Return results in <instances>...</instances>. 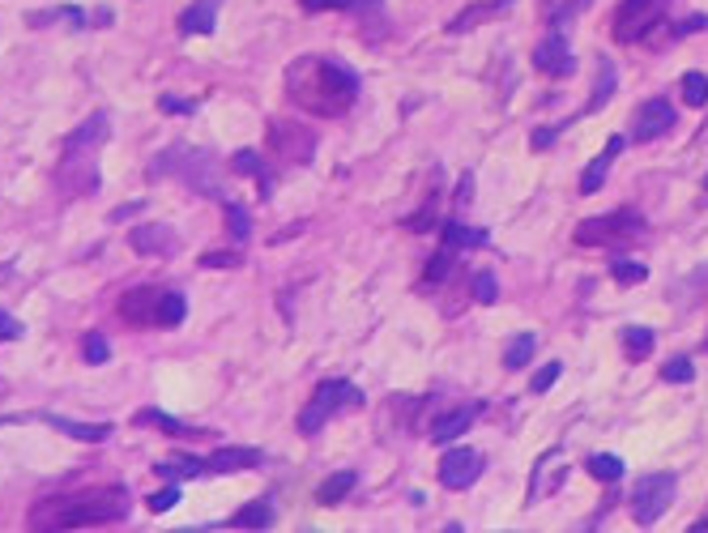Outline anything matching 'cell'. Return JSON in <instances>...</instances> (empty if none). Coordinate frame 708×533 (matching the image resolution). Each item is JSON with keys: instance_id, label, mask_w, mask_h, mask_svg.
<instances>
[{"instance_id": "1", "label": "cell", "mask_w": 708, "mask_h": 533, "mask_svg": "<svg viewBox=\"0 0 708 533\" xmlns=\"http://www.w3.org/2000/svg\"><path fill=\"white\" fill-rule=\"evenodd\" d=\"M286 99L312 116H346L359 99V73L333 56H299L286 69Z\"/></svg>"}, {"instance_id": "2", "label": "cell", "mask_w": 708, "mask_h": 533, "mask_svg": "<svg viewBox=\"0 0 708 533\" xmlns=\"http://www.w3.org/2000/svg\"><path fill=\"white\" fill-rule=\"evenodd\" d=\"M133 499H128L124 482H103V487H82L52 495L30 508V525L35 529H99V525H120Z\"/></svg>"}, {"instance_id": "3", "label": "cell", "mask_w": 708, "mask_h": 533, "mask_svg": "<svg viewBox=\"0 0 708 533\" xmlns=\"http://www.w3.org/2000/svg\"><path fill=\"white\" fill-rule=\"evenodd\" d=\"M150 171L154 175L175 171L188 188L205 192V197H218V192H222V184H218V158L209 154V150H192V145H175V150L158 154L154 163H150Z\"/></svg>"}, {"instance_id": "4", "label": "cell", "mask_w": 708, "mask_h": 533, "mask_svg": "<svg viewBox=\"0 0 708 533\" xmlns=\"http://www.w3.org/2000/svg\"><path fill=\"white\" fill-rule=\"evenodd\" d=\"M645 235V218L636 209H610V214H598L576 226V244L581 248H623L627 239Z\"/></svg>"}, {"instance_id": "5", "label": "cell", "mask_w": 708, "mask_h": 533, "mask_svg": "<svg viewBox=\"0 0 708 533\" xmlns=\"http://www.w3.org/2000/svg\"><path fill=\"white\" fill-rule=\"evenodd\" d=\"M359 406H363V393L350 380H325L299 414V435H316L337 410H359Z\"/></svg>"}, {"instance_id": "6", "label": "cell", "mask_w": 708, "mask_h": 533, "mask_svg": "<svg viewBox=\"0 0 708 533\" xmlns=\"http://www.w3.org/2000/svg\"><path fill=\"white\" fill-rule=\"evenodd\" d=\"M666 13H670V0H619L610 30H615L619 43H640V39L657 35V26L666 22Z\"/></svg>"}, {"instance_id": "7", "label": "cell", "mask_w": 708, "mask_h": 533, "mask_svg": "<svg viewBox=\"0 0 708 533\" xmlns=\"http://www.w3.org/2000/svg\"><path fill=\"white\" fill-rule=\"evenodd\" d=\"M674 495H679V478H674L670 470L666 474H645L632 487V516H636V525H657L662 521V512H670L674 504Z\"/></svg>"}, {"instance_id": "8", "label": "cell", "mask_w": 708, "mask_h": 533, "mask_svg": "<svg viewBox=\"0 0 708 533\" xmlns=\"http://www.w3.org/2000/svg\"><path fill=\"white\" fill-rule=\"evenodd\" d=\"M482 470H487V457H482L478 448L457 444V448H448L440 457V482L448 491H470L474 482L482 478Z\"/></svg>"}, {"instance_id": "9", "label": "cell", "mask_w": 708, "mask_h": 533, "mask_svg": "<svg viewBox=\"0 0 708 533\" xmlns=\"http://www.w3.org/2000/svg\"><path fill=\"white\" fill-rule=\"evenodd\" d=\"M674 120H679V111H674L666 99H645L636 111V120H632V133H627V141L632 145H649L657 137H666Z\"/></svg>"}, {"instance_id": "10", "label": "cell", "mask_w": 708, "mask_h": 533, "mask_svg": "<svg viewBox=\"0 0 708 533\" xmlns=\"http://www.w3.org/2000/svg\"><path fill=\"white\" fill-rule=\"evenodd\" d=\"M107 137H111V116L107 111H94L82 128L69 133V141H64V158H99Z\"/></svg>"}, {"instance_id": "11", "label": "cell", "mask_w": 708, "mask_h": 533, "mask_svg": "<svg viewBox=\"0 0 708 533\" xmlns=\"http://www.w3.org/2000/svg\"><path fill=\"white\" fill-rule=\"evenodd\" d=\"M269 145H273V150H278L282 158H291V163H308L316 137L308 133V128L291 124V120H286V124L273 120V124H269Z\"/></svg>"}, {"instance_id": "12", "label": "cell", "mask_w": 708, "mask_h": 533, "mask_svg": "<svg viewBox=\"0 0 708 533\" xmlns=\"http://www.w3.org/2000/svg\"><path fill=\"white\" fill-rule=\"evenodd\" d=\"M534 69L546 73V77H572L576 73V56H572V47L563 35H551V39H542L534 47Z\"/></svg>"}, {"instance_id": "13", "label": "cell", "mask_w": 708, "mask_h": 533, "mask_svg": "<svg viewBox=\"0 0 708 533\" xmlns=\"http://www.w3.org/2000/svg\"><path fill=\"white\" fill-rule=\"evenodd\" d=\"M128 244H133L137 256H175L180 235H175L171 226H163V222H150V226H137V231L128 235Z\"/></svg>"}, {"instance_id": "14", "label": "cell", "mask_w": 708, "mask_h": 533, "mask_svg": "<svg viewBox=\"0 0 708 533\" xmlns=\"http://www.w3.org/2000/svg\"><path fill=\"white\" fill-rule=\"evenodd\" d=\"M158 295H163V290H154V286H133L128 295H120V316L128 325H154Z\"/></svg>"}, {"instance_id": "15", "label": "cell", "mask_w": 708, "mask_h": 533, "mask_svg": "<svg viewBox=\"0 0 708 533\" xmlns=\"http://www.w3.org/2000/svg\"><path fill=\"white\" fill-rule=\"evenodd\" d=\"M269 457L261 448H218L214 457L205 461V474H239V470H252V465H265Z\"/></svg>"}, {"instance_id": "16", "label": "cell", "mask_w": 708, "mask_h": 533, "mask_svg": "<svg viewBox=\"0 0 708 533\" xmlns=\"http://www.w3.org/2000/svg\"><path fill=\"white\" fill-rule=\"evenodd\" d=\"M218 9H222V0H192V5L180 13V35H214Z\"/></svg>"}, {"instance_id": "17", "label": "cell", "mask_w": 708, "mask_h": 533, "mask_svg": "<svg viewBox=\"0 0 708 533\" xmlns=\"http://www.w3.org/2000/svg\"><path fill=\"white\" fill-rule=\"evenodd\" d=\"M35 418H39V423H47V427L64 431L69 440H82V444H103L107 435H111L107 423H73V418H64V414H35Z\"/></svg>"}, {"instance_id": "18", "label": "cell", "mask_w": 708, "mask_h": 533, "mask_svg": "<svg viewBox=\"0 0 708 533\" xmlns=\"http://www.w3.org/2000/svg\"><path fill=\"white\" fill-rule=\"evenodd\" d=\"M623 145H627V141L615 133V137L606 141V150H602V154H598V158H593V163L585 167V175H581V192H585V197H593V192H598V188L606 184V171H610V163H615V158H619Z\"/></svg>"}, {"instance_id": "19", "label": "cell", "mask_w": 708, "mask_h": 533, "mask_svg": "<svg viewBox=\"0 0 708 533\" xmlns=\"http://www.w3.org/2000/svg\"><path fill=\"white\" fill-rule=\"evenodd\" d=\"M354 487H359V474H354V470H337V474H329V478L316 487V504H320V508H337Z\"/></svg>"}, {"instance_id": "20", "label": "cell", "mask_w": 708, "mask_h": 533, "mask_svg": "<svg viewBox=\"0 0 708 533\" xmlns=\"http://www.w3.org/2000/svg\"><path fill=\"white\" fill-rule=\"evenodd\" d=\"M474 414H478L474 406H465V410H453V414H444L440 423L431 427V440H436V444H453L457 435H465V431L474 427Z\"/></svg>"}, {"instance_id": "21", "label": "cell", "mask_w": 708, "mask_h": 533, "mask_svg": "<svg viewBox=\"0 0 708 533\" xmlns=\"http://www.w3.org/2000/svg\"><path fill=\"white\" fill-rule=\"evenodd\" d=\"M184 316H188V299L175 295V290H163V295H158L154 325H158V329H175V325H184Z\"/></svg>"}, {"instance_id": "22", "label": "cell", "mask_w": 708, "mask_h": 533, "mask_svg": "<svg viewBox=\"0 0 708 533\" xmlns=\"http://www.w3.org/2000/svg\"><path fill=\"white\" fill-rule=\"evenodd\" d=\"M487 231H470L465 222H448L444 226V244L448 248H457V252H470V248H487Z\"/></svg>"}, {"instance_id": "23", "label": "cell", "mask_w": 708, "mask_h": 533, "mask_svg": "<svg viewBox=\"0 0 708 533\" xmlns=\"http://www.w3.org/2000/svg\"><path fill=\"white\" fill-rule=\"evenodd\" d=\"M227 525H231V529H269V525H273V508L265 504V499H256V504L239 508Z\"/></svg>"}, {"instance_id": "24", "label": "cell", "mask_w": 708, "mask_h": 533, "mask_svg": "<svg viewBox=\"0 0 708 533\" xmlns=\"http://www.w3.org/2000/svg\"><path fill=\"white\" fill-rule=\"evenodd\" d=\"M133 423H137V427H163L167 435H201V427L175 423V418H171V414H163V410H137Z\"/></svg>"}, {"instance_id": "25", "label": "cell", "mask_w": 708, "mask_h": 533, "mask_svg": "<svg viewBox=\"0 0 708 533\" xmlns=\"http://www.w3.org/2000/svg\"><path fill=\"white\" fill-rule=\"evenodd\" d=\"M154 474H158V478H167V482H184V478H197V474H205V461H197V457L158 461V465H154Z\"/></svg>"}, {"instance_id": "26", "label": "cell", "mask_w": 708, "mask_h": 533, "mask_svg": "<svg viewBox=\"0 0 708 533\" xmlns=\"http://www.w3.org/2000/svg\"><path fill=\"white\" fill-rule=\"evenodd\" d=\"M585 470H589L593 478H598V482H606V487H610V482H619V478H623V461L615 457V452H593V457L585 461Z\"/></svg>"}, {"instance_id": "27", "label": "cell", "mask_w": 708, "mask_h": 533, "mask_svg": "<svg viewBox=\"0 0 708 533\" xmlns=\"http://www.w3.org/2000/svg\"><path fill=\"white\" fill-rule=\"evenodd\" d=\"M534 346H538L534 333H517V337L508 342V350H504V367H508V371H521L529 359H534Z\"/></svg>"}, {"instance_id": "28", "label": "cell", "mask_w": 708, "mask_h": 533, "mask_svg": "<svg viewBox=\"0 0 708 533\" xmlns=\"http://www.w3.org/2000/svg\"><path fill=\"white\" fill-rule=\"evenodd\" d=\"M453 261H457V248H448V244H440V252H436V261L427 265V273H423V290H436L448 273H453Z\"/></svg>"}, {"instance_id": "29", "label": "cell", "mask_w": 708, "mask_h": 533, "mask_svg": "<svg viewBox=\"0 0 708 533\" xmlns=\"http://www.w3.org/2000/svg\"><path fill=\"white\" fill-rule=\"evenodd\" d=\"M512 5V0H495V5H470V13L465 18H457V22H448V35H457V30H470V26H478L482 18H500V13Z\"/></svg>"}, {"instance_id": "30", "label": "cell", "mask_w": 708, "mask_h": 533, "mask_svg": "<svg viewBox=\"0 0 708 533\" xmlns=\"http://www.w3.org/2000/svg\"><path fill=\"white\" fill-rule=\"evenodd\" d=\"M231 167H235V171H244V175H256V180H261V197H269V192H273V184H269V171H265V163H261V154L239 150V154L231 158Z\"/></svg>"}, {"instance_id": "31", "label": "cell", "mask_w": 708, "mask_h": 533, "mask_svg": "<svg viewBox=\"0 0 708 533\" xmlns=\"http://www.w3.org/2000/svg\"><path fill=\"white\" fill-rule=\"evenodd\" d=\"M623 350H627V359L640 363V359H649V350H653V329H623Z\"/></svg>"}, {"instance_id": "32", "label": "cell", "mask_w": 708, "mask_h": 533, "mask_svg": "<svg viewBox=\"0 0 708 533\" xmlns=\"http://www.w3.org/2000/svg\"><path fill=\"white\" fill-rule=\"evenodd\" d=\"M615 64H610V60H602V86H598V94H593V99L585 103V111H581V116H598V111L610 103V94H615Z\"/></svg>"}, {"instance_id": "33", "label": "cell", "mask_w": 708, "mask_h": 533, "mask_svg": "<svg viewBox=\"0 0 708 533\" xmlns=\"http://www.w3.org/2000/svg\"><path fill=\"white\" fill-rule=\"evenodd\" d=\"M610 278L623 282V286H640V282L649 278V269L640 265V261H623V256H615V261H610Z\"/></svg>"}, {"instance_id": "34", "label": "cell", "mask_w": 708, "mask_h": 533, "mask_svg": "<svg viewBox=\"0 0 708 533\" xmlns=\"http://www.w3.org/2000/svg\"><path fill=\"white\" fill-rule=\"evenodd\" d=\"M662 380L666 384H691V380H696V363H691L687 354H679V359H670L662 367Z\"/></svg>"}, {"instance_id": "35", "label": "cell", "mask_w": 708, "mask_h": 533, "mask_svg": "<svg viewBox=\"0 0 708 533\" xmlns=\"http://www.w3.org/2000/svg\"><path fill=\"white\" fill-rule=\"evenodd\" d=\"M683 103L687 107H704L708 103V77L704 73H687L683 77Z\"/></svg>"}, {"instance_id": "36", "label": "cell", "mask_w": 708, "mask_h": 533, "mask_svg": "<svg viewBox=\"0 0 708 533\" xmlns=\"http://www.w3.org/2000/svg\"><path fill=\"white\" fill-rule=\"evenodd\" d=\"M227 231H231L235 244H244V239L252 235V218H248L244 205H227Z\"/></svg>"}, {"instance_id": "37", "label": "cell", "mask_w": 708, "mask_h": 533, "mask_svg": "<svg viewBox=\"0 0 708 533\" xmlns=\"http://www.w3.org/2000/svg\"><path fill=\"white\" fill-rule=\"evenodd\" d=\"M82 359L94 363V367H103L111 359V350H107V337L103 333H86L82 337Z\"/></svg>"}, {"instance_id": "38", "label": "cell", "mask_w": 708, "mask_h": 533, "mask_svg": "<svg viewBox=\"0 0 708 533\" xmlns=\"http://www.w3.org/2000/svg\"><path fill=\"white\" fill-rule=\"evenodd\" d=\"M474 299L478 303H495V299H500V282H495V273H474Z\"/></svg>"}, {"instance_id": "39", "label": "cell", "mask_w": 708, "mask_h": 533, "mask_svg": "<svg viewBox=\"0 0 708 533\" xmlns=\"http://www.w3.org/2000/svg\"><path fill=\"white\" fill-rule=\"evenodd\" d=\"M559 376H563V363H546L542 371H534V380H529V389H534V393H551Z\"/></svg>"}, {"instance_id": "40", "label": "cell", "mask_w": 708, "mask_h": 533, "mask_svg": "<svg viewBox=\"0 0 708 533\" xmlns=\"http://www.w3.org/2000/svg\"><path fill=\"white\" fill-rule=\"evenodd\" d=\"M303 9H376V0H303Z\"/></svg>"}, {"instance_id": "41", "label": "cell", "mask_w": 708, "mask_h": 533, "mask_svg": "<svg viewBox=\"0 0 708 533\" xmlns=\"http://www.w3.org/2000/svg\"><path fill=\"white\" fill-rule=\"evenodd\" d=\"M239 265H244L239 252H205L201 256V269H239Z\"/></svg>"}, {"instance_id": "42", "label": "cell", "mask_w": 708, "mask_h": 533, "mask_svg": "<svg viewBox=\"0 0 708 533\" xmlns=\"http://www.w3.org/2000/svg\"><path fill=\"white\" fill-rule=\"evenodd\" d=\"M158 107H163L167 116H192V111H197V99H175V94H163Z\"/></svg>"}, {"instance_id": "43", "label": "cell", "mask_w": 708, "mask_h": 533, "mask_svg": "<svg viewBox=\"0 0 708 533\" xmlns=\"http://www.w3.org/2000/svg\"><path fill=\"white\" fill-rule=\"evenodd\" d=\"M180 495H184V487H163L158 495H150V512H167V508H175V504H180Z\"/></svg>"}, {"instance_id": "44", "label": "cell", "mask_w": 708, "mask_h": 533, "mask_svg": "<svg viewBox=\"0 0 708 533\" xmlns=\"http://www.w3.org/2000/svg\"><path fill=\"white\" fill-rule=\"evenodd\" d=\"M696 30H708V18H704V13H696V18H683L679 26L670 30V35H674V39H683V35H696Z\"/></svg>"}, {"instance_id": "45", "label": "cell", "mask_w": 708, "mask_h": 533, "mask_svg": "<svg viewBox=\"0 0 708 533\" xmlns=\"http://www.w3.org/2000/svg\"><path fill=\"white\" fill-rule=\"evenodd\" d=\"M13 337H22V320H13L9 312H0V342H13Z\"/></svg>"}, {"instance_id": "46", "label": "cell", "mask_w": 708, "mask_h": 533, "mask_svg": "<svg viewBox=\"0 0 708 533\" xmlns=\"http://www.w3.org/2000/svg\"><path fill=\"white\" fill-rule=\"evenodd\" d=\"M563 128H568V124H559V128H538V133H534V150H546V145H551V141L563 133Z\"/></svg>"}, {"instance_id": "47", "label": "cell", "mask_w": 708, "mask_h": 533, "mask_svg": "<svg viewBox=\"0 0 708 533\" xmlns=\"http://www.w3.org/2000/svg\"><path fill=\"white\" fill-rule=\"evenodd\" d=\"M696 529H708V516H704V521H700V525H691V533H696Z\"/></svg>"}, {"instance_id": "48", "label": "cell", "mask_w": 708, "mask_h": 533, "mask_svg": "<svg viewBox=\"0 0 708 533\" xmlns=\"http://www.w3.org/2000/svg\"><path fill=\"white\" fill-rule=\"evenodd\" d=\"M576 5H585V0H576Z\"/></svg>"}, {"instance_id": "49", "label": "cell", "mask_w": 708, "mask_h": 533, "mask_svg": "<svg viewBox=\"0 0 708 533\" xmlns=\"http://www.w3.org/2000/svg\"><path fill=\"white\" fill-rule=\"evenodd\" d=\"M704 184H708V180H704Z\"/></svg>"}]
</instances>
